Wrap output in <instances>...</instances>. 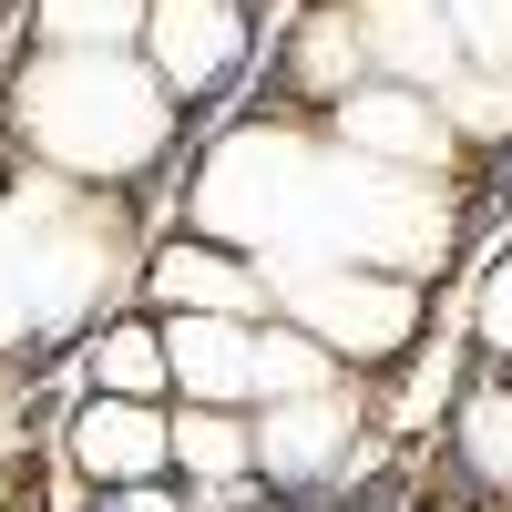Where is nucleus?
Returning a JSON list of instances; mask_svg holds the SVG:
<instances>
[{"instance_id": "nucleus-1", "label": "nucleus", "mask_w": 512, "mask_h": 512, "mask_svg": "<svg viewBox=\"0 0 512 512\" xmlns=\"http://www.w3.org/2000/svg\"><path fill=\"white\" fill-rule=\"evenodd\" d=\"M21 134L72 164V175H134V164L164 154L175 134V103H164V82L134 72L123 52H62V62H31L21 72Z\"/></svg>"}, {"instance_id": "nucleus-2", "label": "nucleus", "mask_w": 512, "mask_h": 512, "mask_svg": "<svg viewBox=\"0 0 512 512\" xmlns=\"http://www.w3.org/2000/svg\"><path fill=\"white\" fill-rule=\"evenodd\" d=\"M113 277V216H82L62 185L0 195V338L62 328Z\"/></svg>"}, {"instance_id": "nucleus-3", "label": "nucleus", "mask_w": 512, "mask_h": 512, "mask_svg": "<svg viewBox=\"0 0 512 512\" xmlns=\"http://www.w3.org/2000/svg\"><path fill=\"white\" fill-rule=\"evenodd\" d=\"M318 185H328V164L287 134V123H246V134H226L216 154H205V175H195V216L236 236V246H308L318 226Z\"/></svg>"}, {"instance_id": "nucleus-4", "label": "nucleus", "mask_w": 512, "mask_h": 512, "mask_svg": "<svg viewBox=\"0 0 512 512\" xmlns=\"http://www.w3.org/2000/svg\"><path fill=\"white\" fill-rule=\"evenodd\" d=\"M451 246V205L431 185L390 175V164H328L318 185V226H308V256H359V267H431Z\"/></svg>"}, {"instance_id": "nucleus-5", "label": "nucleus", "mask_w": 512, "mask_h": 512, "mask_svg": "<svg viewBox=\"0 0 512 512\" xmlns=\"http://www.w3.org/2000/svg\"><path fill=\"white\" fill-rule=\"evenodd\" d=\"M287 308L308 318V338L328 359H390L420 328V287L410 277H369V267H287Z\"/></svg>"}, {"instance_id": "nucleus-6", "label": "nucleus", "mask_w": 512, "mask_h": 512, "mask_svg": "<svg viewBox=\"0 0 512 512\" xmlns=\"http://www.w3.org/2000/svg\"><path fill=\"white\" fill-rule=\"evenodd\" d=\"M144 41H154V82L164 93H216V82L246 62V11L236 0H154Z\"/></svg>"}, {"instance_id": "nucleus-7", "label": "nucleus", "mask_w": 512, "mask_h": 512, "mask_svg": "<svg viewBox=\"0 0 512 512\" xmlns=\"http://www.w3.org/2000/svg\"><path fill=\"white\" fill-rule=\"evenodd\" d=\"M72 461H82L93 482L134 492V482H154L164 461H175V420H154L144 400H113V390H93V410L72 420Z\"/></svg>"}, {"instance_id": "nucleus-8", "label": "nucleus", "mask_w": 512, "mask_h": 512, "mask_svg": "<svg viewBox=\"0 0 512 512\" xmlns=\"http://www.w3.org/2000/svg\"><path fill=\"white\" fill-rule=\"evenodd\" d=\"M338 144H349L359 164L431 175V164L451 154V123H441V103H420V93H349V103H338Z\"/></svg>"}, {"instance_id": "nucleus-9", "label": "nucleus", "mask_w": 512, "mask_h": 512, "mask_svg": "<svg viewBox=\"0 0 512 512\" xmlns=\"http://www.w3.org/2000/svg\"><path fill=\"white\" fill-rule=\"evenodd\" d=\"M359 52L390 62L400 82H451L461 31H451L441 0H359Z\"/></svg>"}, {"instance_id": "nucleus-10", "label": "nucleus", "mask_w": 512, "mask_h": 512, "mask_svg": "<svg viewBox=\"0 0 512 512\" xmlns=\"http://www.w3.org/2000/svg\"><path fill=\"white\" fill-rule=\"evenodd\" d=\"M164 369L216 410V400H246L256 390V328L246 318H175L164 328Z\"/></svg>"}, {"instance_id": "nucleus-11", "label": "nucleus", "mask_w": 512, "mask_h": 512, "mask_svg": "<svg viewBox=\"0 0 512 512\" xmlns=\"http://www.w3.org/2000/svg\"><path fill=\"white\" fill-rule=\"evenodd\" d=\"M338 451H349V410H338L328 390H318V400H277L267 420H256V461H267V472H287V482L328 472Z\"/></svg>"}, {"instance_id": "nucleus-12", "label": "nucleus", "mask_w": 512, "mask_h": 512, "mask_svg": "<svg viewBox=\"0 0 512 512\" xmlns=\"http://www.w3.org/2000/svg\"><path fill=\"white\" fill-rule=\"evenodd\" d=\"M154 297L175 318H246L256 308V277L236 267V256H216V246H164L154 256Z\"/></svg>"}, {"instance_id": "nucleus-13", "label": "nucleus", "mask_w": 512, "mask_h": 512, "mask_svg": "<svg viewBox=\"0 0 512 512\" xmlns=\"http://www.w3.org/2000/svg\"><path fill=\"white\" fill-rule=\"evenodd\" d=\"M359 62H369L359 52V11H308V31H297V52H287L297 93H318V103H349V72Z\"/></svg>"}, {"instance_id": "nucleus-14", "label": "nucleus", "mask_w": 512, "mask_h": 512, "mask_svg": "<svg viewBox=\"0 0 512 512\" xmlns=\"http://www.w3.org/2000/svg\"><path fill=\"white\" fill-rule=\"evenodd\" d=\"M175 461L205 472V482H236V472H256V431H236L226 410H185L175 420Z\"/></svg>"}, {"instance_id": "nucleus-15", "label": "nucleus", "mask_w": 512, "mask_h": 512, "mask_svg": "<svg viewBox=\"0 0 512 512\" xmlns=\"http://www.w3.org/2000/svg\"><path fill=\"white\" fill-rule=\"evenodd\" d=\"M154 0H41V31L72 41V52H113V41H134L144 31Z\"/></svg>"}, {"instance_id": "nucleus-16", "label": "nucleus", "mask_w": 512, "mask_h": 512, "mask_svg": "<svg viewBox=\"0 0 512 512\" xmlns=\"http://www.w3.org/2000/svg\"><path fill=\"white\" fill-rule=\"evenodd\" d=\"M256 390L267 400H318L328 390V349L318 338H287V328H256Z\"/></svg>"}, {"instance_id": "nucleus-17", "label": "nucleus", "mask_w": 512, "mask_h": 512, "mask_svg": "<svg viewBox=\"0 0 512 512\" xmlns=\"http://www.w3.org/2000/svg\"><path fill=\"white\" fill-rule=\"evenodd\" d=\"M461 461H472L492 492H512V390H472L461 400Z\"/></svg>"}, {"instance_id": "nucleus-18", "label": "nucleus", "mask_w": 512, "mask_h": 512, "mask_svg": "<svg viewBox=\"0 0 512 512\" xmlns=\"http://www.w3.org/2000/svg\"><path fill=\"white\" fill-rule=\"evenodd\" d=\"M93 379L113 400H154V379H164V338L154 328H103L93 338Z\"/></svg>"}, {"instance_id": "nucleus-19", "label": "nucleus", "mask_w": 512, "mask_h": 512, "mask_svg": "<svg viewBox=\"0 0 512 512\" xmlns=\"http://www.w3.org/2000/svg\"><path fill=\"white\" fill-rule=\"evenodd\" d=\"M441 11H451V31H461V52L492 62V72L512 82V0H441Z\"/></svg>"}, {"instance_id": "nucleus-20", "label": "nucleus", "mask_w": 512, "mask_h": 512, "mask_svg": "<svg viewBox=\"0 0 512 512\" xmlns=\"http://www.w3.org/2000/svg\"><path fill=\"white\" fill-rule=\"evenodd\" d=\"M451 113L472 123V134H512V82H472V93H461Z\"/></svg>"}, {"instance_id": "nucleus-21", "label": "nucleus", "mask_w": 512, "mask_h": 512, "mask_svg": "<svg viewBox=\"0 0 512 512\" xmlns=\"http://www.w3.org/2000/svg\"><path fill=\"white\" fill-rule=\"evenodd\" d=\"M482 338L512 359V256H502V267H492V287H482Z\"/></svg>"}, {"instance_id": "nucleus-22", "label": "nucleus", "mask_w": 512, "mask_h": 512, "mask_svg": "<svg viewBox=\"0 0 512 512\" xmlns=\"http://www.w3.org/2000/svg\"><path fill=\"white\" fill-rule=\"evenodd\" d=\"M103 512H185V502H175V492H154V482H134V492H113Z\"/></svg>"}]
</instances>
